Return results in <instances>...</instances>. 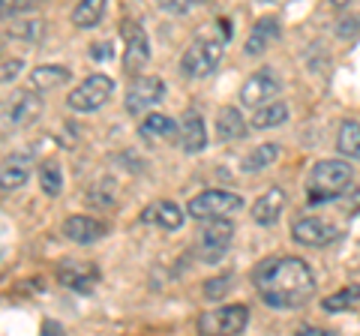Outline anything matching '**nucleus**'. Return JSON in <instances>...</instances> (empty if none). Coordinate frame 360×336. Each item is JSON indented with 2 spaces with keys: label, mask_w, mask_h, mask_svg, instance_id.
<instances>
[{
  "label": "nucleus",
  "mask_w": 360,
  "mask_h": 336,
  "mask_svg": "<svg viewBox=\"0 0 360 336\" xmlns=\"http://www.w3.org/2000/svg\"><path fill=\"white\" fill-rule=\"evenodd\" d=\"M139 136L144 141H165V138H174L177 136V123L168 117V115H160V111H153L148 115L141 123H139Z\"/></svg>",
  "instance_id": "obj_20"
},
{
  "label": "nucleus",
  "mask_w": 360,
  "mask_h": 336,
  "mask_svg": "<svg viewBox=\"0 0 360 336\" xmlns=\"http://www.w3.org/2000/svg\"><path fill=\"white\" fill-rule=\"evenodd\" d=\"M246 321H250V309L243 304H234V306L207 312V316L198 321V328L205 333H240L246 328Z\"/></svg>",
  "instance_id": "obj_9"
},
{
  "label": "nucleus",
  "mask_w": 360,
  "mask_h": 336,
  "mask_svg": "<svg viewBox=\"0 0 360 336\" xmlns=\"http://www.w3.org/2000/svg\"><path fill=\"white\" fill-rule=\"evenodd\" d=\"M111 91H115V82H111L108 75H103V72L87 75L70 93V108L72 111H96L111 99Z\"/></svg>",
  "instance_id": "obj_6"
},
{
  "label": "nucleus",
  "mask_w": 360,
  "mask_h": 336,
  "mask_svg": "<svg viewBox=\"0 0 360 336\" xmlns=\"http://www.w3.org/2000/svg\"><path fill=\"white\" fill-rule=\"evenodd\" d=\"M217 132L222 141H238L246 136V120L240 117L238 108H222L217 117Z\"/></svg>",
  "instance_id": "obj_22"
},
{
  "label": "nucleus",
  "mask_w": 360,
  "mask_h": 336,
  "mask_svg": "<svg viewBox=\"0 0 360 336\" xmlns=\"http://www.w3.org/2000/svg\"><path fill=\"white\" fill-rule=\"evenodd\" d=\"M285 120H288V105L274 99V103H264V105L255 108L252 127L255 129H274V127H279V123H285Z\"/></svg>",
  "instance_id": "obj_23"
},
{
  "label": "nucleus",
  "mask_w": 360,
  "mask_h": 336,
  "mask_svg": "<svg viewBox=\"0 0 360 336\" xmlns=\"http://www.w3.org/2000/svg\"><path fill=\"white\" fill-rule=\"evenodd\" d=\"M160 222L162 228H168V231H174V228H180L184 226V210H180L174 201H156L153 207H148L144 210V222Z\"/></svg>",
  "instance_id": "obj_21"
},
{
  "label": "nucleus",
  "mask_w": 360,
  "mask_h": 336,
  "mask_svg": "<svg viewBox=\"0 0 360 336\" xmlns=\"http://www.w3.org/2000/svg\"><path fill=\"white\" fill-rule=\"evenodd\" d=\"M39 186L45 195H60L63 193V174H60V165L58 162H42L39 165Z\"/></svg>",
  "instance_id": "obj_26"
},
{
  "label": "nucleus",
  "mask_w": 360,
  "mask_h": 336,
  "mask_svg": "<svg viewBox=\"0 0 360 336\" xmlns=\"http://www.w3.org/2000/svg\"><path fill=\"white\" fill-rule=\"evenodd\" d=\"M177 138H180V148L186 153H198L207 148V129H205V120L198 117V111L189 108L184 117H180V127H177Z\"/></svg>",
  "instance_id": "obj_15"
},
{
  "label": "nucleus",
  "mask_w": 360,
  "mask_h": 336,
  "mask_svg": "<svg viewBox=\"0 0 360 336\" xmlns=\"http://www.w3.org/2000/svg\"><path fill=\"white\" fill-rule=\"evenodd\" d=\"M58 279L60 285L66 288H75V291H90L99 283V271L90 261H60L58 267Z\"/></svg>",
  "instance_id": "obj_13"
},
{
  "label": "nucleus",
  "mask_w": 360,
  "mask_h": 336,
  "mask_svg": "<svg viewBox=\"0 0 360 336\" xmlns=\"http://www.w3.org/2000/svg\"><path fill=\"white\" fill-rule=\"evenodd\" d=\"M94 58H96V60H111V46H108V42H96Z\"/></svg>",
  "instance_id": "obj_35"
},
{
  "label": "nucleus",
  "mask_w": 360,
  "mask_h": 336,
  "mask_svg": "<svg viewBox=\"0 0 360 336\" xmlns=\"http://www.w3.org/2000/svg\"><path fill=\"white\" fill-rule=\"evenodd\" d=\"M39 115H42V99L30 91L13 93L4 105V117H6L9 127H27V123H33Z\"/></svg>",
  "instance_id": "obj_10"
},
{
  "label": "nucleus",
  "mask_w": 360,
  "mask_h": 336,
  "mask_svg": "<svg viewBox=\"0 0 360 336\" xmlns=\"http://www.w3.org/2000/svg\"><path fill=\"white\" fill-rule=\"evenodd\" d=\"M0 9H4V0H0Z\"/></svg>",
  "instance_id": "obj_38"
},
{
  "label": "nucleus",
  "mask_w": 360,
  "mask_h": 336,
  "mask_svg": "<svg viewBox=\"0 0 360 336\" xmlns=\"http://www.w3.org/2000/svg\"><path fill=\"white\" fill-rule=\"evenodd\" d=\"M279 93V82H276V75L270 72V70H262V72H255L250 82H246L243 87H240V103L243 105H264V103H270Z\"/></svg>",
  "instance_id": "obj_12"
},
{
  "label": "nucleus",
  "mask_w": 360,
  "mask_h": 336,
  "mask_svg": "<svg viewBox=\"0 0 360 336\" xmlns=\"http://www.w3.org/2000/svg\"><path fill=\"white\" fill-rule=\"evenodd\" d=\"M252 283H255L264 304L276 306V309L303 306L315 295L312 271L300 259H295V255H285V259H264L255 267Z\"/></svg>",
  "instance_id": "obj_1"
},
{
  "label": "nucleus",
  "mask_w": 360,
  "mask_h": 336,
  "mask_svg": "<svg viewBox=\"0 0 360 336\" xmlns=\"http://www.w3.org/2000/svg\"><path fill=\"white\" fill-rule=\"evenodd\" d=\"M291 234H295V240H297V243L312 246V250H321V246H328V243H333L336 238H340V228L328 226L324 219L307 217V219H297V222H295Z\"/></svg>",
  "instance_id": "obj_11"
},
{
  "label": "nucleus",
  "mask_w": 360,
  "mask_h": 336,
  "mask_svg": "<svg viewBox=\"0 0 360 336\" xmlns=\"http://www.w3.org/2000/svg\"><path fill=\"white\" fill-rule=\"evenodd\" d=\"M195 4H207V0H195Z\"/></svg>",
  "instance_id": "obj_37"
},
{
  "label": "nucleus",
  "mask_w": 360,
  "mask_h": 336,
  "mask_svg": "<svg viewBox=\"0 0 360 336\" xmlns=\"http://www.w3.org/2000/svg\"><path fill=\"white\" fill-rule=\"evenodd\" d=\"M231 222H225V219H210V226L201 231V240H198V252H201V259H205L207 264H217L225 252H229V246H231Z\"/></svg>",
  "instance_id": "obj_8"
},
{
  "label": "nucleus",
  "mask_w": 360,
  "mask_h": 336,
  "mask_svg": "<svg viewBox=\"0 0 360 336\" xmlns=\"http://www.w3.org/2000/svg\"><path fill=\"white\" fill-rule=\"evenodd\" d=\"M105 234H108V226L103 219H94L84 214H75L63 222V238H70L72 243H96Z\"/></svg>",
  "instance_id": "obj_14"
},
{
  "label": "nucleus",
  "mask_w": 360,
  "mask_h": 336,
  "mask_svg": "<svg viewBox=\"0 0 360 336\" xmlns=\"http://www.w3.org/2000/svg\"><path fill=\"white\" fill-rule=\"evenodd\" d=\"M120 33H123V42H127V49H123V72L127 75H139L144 66L150 60V42H148V33L139 21L127 18L120 25Z\"/></svg>",
  "instance_id": "obj_5"
},
{
  "label": "nucleus",
  "mask_w": 360,
  "mask_h": 336,
  "mask_svg": "<svg viewBox=\"0 0 360 336\" xmlns=\"http://www.w3.org/2000/svg\"><path fill=\"white\" fill-rule=\"evenodd\" d=\"M336 148L348 160H360V123L357 120H345L336 136Z\"/></svg>",
  "instance_id": "obj_25"
},
{
  "label": "nucleus",
  "mask_w": 360,
  "mask_h": 336,
  "mask_svg": "<svg viewBox=\"0 0 360 336\" xmlns=\"http://www.w3.org/2000/svg\"><path fill=\"white\" fill-rule=\"evenodd\" d=\"M222 42L225 37H195L189 42V49L184 51V60H180V70L189 78H205L219 66L222 60Z\"/></svg>",
  "instance_id": "obj_3"
},
{
  "label": "nucleus",
  "mask_w": 360,
  "mask_h": 336,
  "mask_svg": "<svg viewBox=\"0 0 360 336\" xmlns=\"http://www.w3.org/2000/svg\"><path fill=\"white\" fill-rule=\"evenodd\" d=\"M360 30V18H342V25H340V37H354V33Z\"/></svg>",
  "instance_id": "obj_34"
},
{
  "label": "nucleus",
  "mask_w": 360,
  "mask_h": 336,
  "mask_svg": "<svg viewBox=\"0 0 360 336\" xmlns=\"http://www.w3.org/2000/svg\"><path fill=\"white\" fill-rule=\"evenodd\" d=\"M165 96V82L162 78H153V75H139L135 82L129 84V93H127V111L132 117H141L144 111H150L153 105H160Z\"/></svg>",
  "instance_id": "obj_7"
},
{
  "label": "nucleus",
  "mask_w": 360,
  "mask_h": 336,
  "mask_svg": "<svg viewBox=\"0 0 360 336\" xmlns=\"http://www.w3.org/2000/svg\"><path fill=\"white\" fill-rule=\"evenodd\" d=\"M357 304H360V285H348V288H340L336 295L324 297V312H342Z\"/></svg>",
  "instance_id": "obj_27"
},
{
  "label": "nucleus",
  "mask_w": 360,
  "mask_h": 336,
  "mask_svg": "<svg viewBox=\"0 0 360 336\" xmlns=\"http://www.w3.org/2000/svg\"><path fill=\"white\" fill-rule=\"evenodd\" d=\"M279 21L274 15H264V18H258L255 21V27L250 33V39H246V54L250 58H258V54H264L270 46H276V39H279Z\"/></svg>",
  "instance_id": "obj_17"
},
{
  "label": "nucleus",
  "mask_w": 360,
  "mask_h": 336,
  "mask_svg": "<svg viewBox=\"0 0 360 336\" xmlns=\"http://www.w3.org/2000/svg\"><path fill=\"white\" fill-rule=\"evenodd\" d=\"M30 168H33V156L27 153H15L4 160V165H0V189H6V193L21 189L30 177Z\"/></svg>",
  "instance_id": "obj_16"
},
{
  "label": "nucleus",
  "mask_w": 360,
  "mask_h": 336,
  "mask_svg": "<svg viewBox=\"0 0 360 336\" xmlns=\"http://www.w3.org/2000/svg\"><path fill=\"white\" fill-rule=\"evenodd\" d=\"M276 156H279L276 144H258V148L243 160V172H262V168H267Z\"/></svg>",
  "instance_id": "obj_28"
},
{
  "label": "nucleus",
  "mask_w": 360,
  "mask_h": 336,
  "mask_svg": "<svg viewBox=\"0 0 360 336\" xmlns=\"http://www.w3.org/2000/svg\"><path fill=\"white\" fill-rule=\"evenodd\" d=\"M33 6H39V0H9L4 13L6 15H21V13H27V9H33Z\"/></svg>",
  "instance_id": "obj_31"
},
{
  "label": "nucleus",
  "mask_w": 360,
  "mask_h": 336,
  "mask_svg": "<svg viewBox=\"0 0 360 336\" xmlns=\"http://www.w3.org/2000/svg\"><path fill=\"white\" fill-rule=\"evenodd\" d=\"M21 63L18 58H0V82H13V78L21 72Z\"/></svg>",
  "instance_id": "obj_30"
},
{
  "label": "nucleus",
  "mask_w": 360,
  "mask_h": 336,
  "mask_svg": "<svg viewBox=\"0 0 360 336\" xmlns=\"http://www.w3.org/2000/svg\"><path fill=\"white\" fill-rule=\"evenodd\" d=\"M103 15H105V0H82L72 9V25L82 30H90L103 21Z\"/></svg>",
  "instance_id": "obj_24"
},
{
  "label": "nucleus",
  "mask_w": 360,
  "mask_h": 336,
  "mask_svg": "<svg viewBox=\"0 0 360 336\" xmlns=\"http://www.w3.org/2000/svg\"><path fill=\"white\" fill-rule=\"evenodd\" d=\"M240 205H243V198L238 193H229V189H207V193H201L189 201L186 214L193 219L210 222V219H225L229 214H234V210H240Z\"/></svg>",
  "instance_id": "obj_4"
},
{
  "label": "nucleus",
  "mask_w": 360,
  "mask_h": 336,
  "mask_svg": "<svg viewBox=\"0 0 360 336\" xmlns=\"http://www.w3.org/2000/svg\"><path fill=\"white\" fill-rule=\"evenodd\" d=\"M156 4H160L162 9H168V13H186L195 0H156Z\"/></svg>",
  "instance_id": "obj_32"
},
{
  "label": "nucleus",
  "mask_w": 360,
  "mask_h": 336,
  "mask_svg": "<svg viewBox=\"0 0 360 336\" xmlns=\"http://www.w3.org/2000/svg\"><path fill=\"white\" fill-rule=\"evenodd\" d=\"M330 4H333V6H348L352 0H330Z\"/></svg>",
  "instance_id": "obj_36"
},
{
  "label": "nucleus",
  "mask_w": 360,
  "mask_h": 336,
  "mask_svg": "<svg viewBox=\"0 0 360 336\" xmlns=\"http://www.w3.org/2000/svg\"><path fill=\"white\" fill-rule=\"evenodd\" d=\"M348 186H352V165L342 160H321L309 174V201H330Z\"/></svg>",
  "instance_id": "obj_2"
},
{
  "label": "nucleus",
  "mask_w": 360,
  "mask_h": 336,
  "mask_svg": "<svg viewBox=\"0 0 360 336\" xmlns=\"http://www.w3.org/2000/svg\"><path fill=\"white\" fill-rule=\"evenodd\" d=\"M283 207H285V189L270 186L267 193L252 205V219L258 222V226H274V222L279 219V214H283Z\"/></svg>",
  "instance_id": "obj_18"
},
{
  "label": "nucleus",
  "mask_w": 360,
  "mask_h": 336,
  "mask_svg": "<svg viewBox=\"0 0 360 336\" xmlns=\"http://www.w3.org/2000/svg\"><path fill=\"white\" fill-rule=\"evenodd\" d=\"M13 33H15V37H25V39H39L42 37V25H39V21H30L27 27H15Z\"/></svg>",
  "instance_id": "obj_33"
},
{
  "label": "nucleus",
  "mask_w": 360,
  "mask_h": 336,
  "mask_svg": "<svg viewBox=\"0 0 360 336\" xmlns=\"http://www.w3.org/2000/svg\"><path fill=\"white\" fill-rule=\"evenodd\" d=\"M70 70L66 66H58V63H45V66H37V70L30 72V84L37 87L39 93H49V91H58L70 82Z\"/></svg>",
  "instance_id": "obj_19"
},
{
  "label": "nucleus",
  "mask_w": 360,
  "mask_h": 336,
  "mask_svg": "<svg viewBox=\"0 0 360 336\" xmlns=\"http://www.w3.org/2000/svg\"><path fill=\"white\" fill-rule=\"evenodd\" d=\"M231 291V276L229 273H222V276H213V279H207L205 283V297L207 300H219V297H225Z\"/></svg>",
  "instance_id": "obj_29"
}]
</instances>
